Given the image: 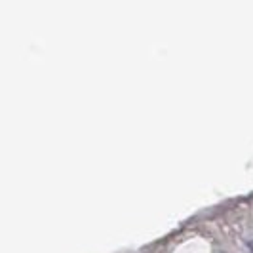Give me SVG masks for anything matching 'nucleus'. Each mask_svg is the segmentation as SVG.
<instances>
[{
    "label": "nucleus",
    "instance_id": "nucleus-1",
    "mask_svg": "<svg viewBox=\"0 0 253 253\" xmlns=\"http://www.w3.org/2000/svg\"><path fill=\"white\" fill-rule=\"evenodd\" d=\"M250 250H252V253H253V242L250 244Z\"/></svg>",
    "mask_w": 253,
    "mask_h": 253
}]
</instances>
